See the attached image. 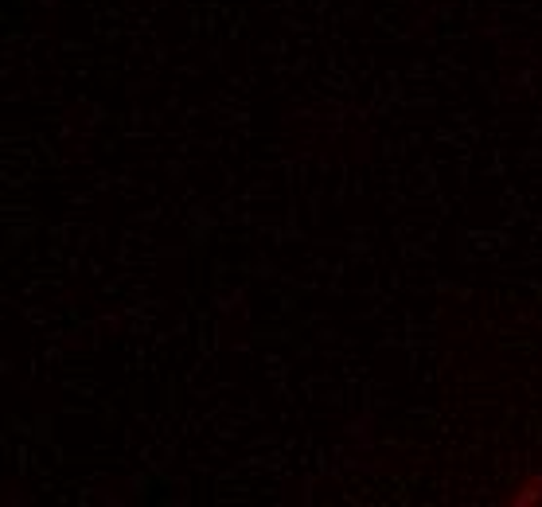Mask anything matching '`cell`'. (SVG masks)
<instances>
[{
  "instance_id": "6da1fadb",
  "label": "cell",
  "mask_w": 542,
  "mask_h": 507,
  "mask_svg": "<svg viewBox=\"0 0 542 507\" xmlns=\"http://www.w3.org/2000/svg\"><path fill=\"white\" fill-rule=\"evenodd\" d=\"M538 496H542L538 484H527V488L515 496V507H531V503H538Z\"/></svg>"
}]
</instances>
